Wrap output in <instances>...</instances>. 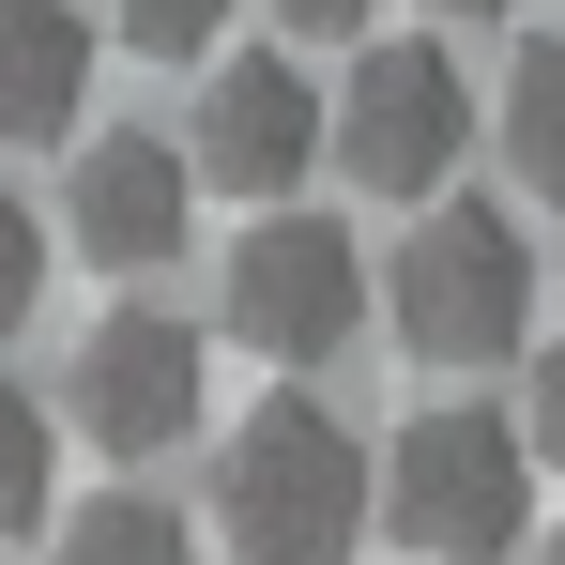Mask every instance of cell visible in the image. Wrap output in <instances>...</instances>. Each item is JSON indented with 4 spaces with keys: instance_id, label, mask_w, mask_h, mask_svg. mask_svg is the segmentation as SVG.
<instances>
[{
    "instance_id": "cell-13",
    "label": "cell",
    "mask_w": 565,
    "mask_h": 565,
    "mask_svg": "<svg viewBox=\"0 0 565 565\" xmlns=\"http://www.w3.org/2000/svg\"><path fill=\"white\" fill-rule=\"evenodd\" d=\"M107 31H122V62H214L230 0H107Z\"/></svg>"
},
{
    "instance_id": "cell-11",
    "label": "cell",
    "mask_w": 565,
    "mask_h": 565,
    "mask_svg": "<svg viewBox=\"0 0 565 565\" xmlns=\"http://www.w3.org/2000/svg\"><path fill=\"white\" fill-rule=\"evenodd\" d=\"M46 565H199V520H184V504H153V489H107V504L62 520V551H46Z\"/></svg>"
},
{
    "instance_id": "cell-4",
    "label": "cell",
    "mask_w": 565,
    "mask_h": 565,
    "mask_svg": "<svg viewBox=\"0 0 565 565\" xmlns=\"http://www.w3.org/2000/svg\"><path fill=\"white\" fill-rule=\"evenodd\" d=\"M473 153V77L444 31H367L352 77L321 93V169H352V199H444Z\"/></svg>"
},
{
    "instance_id": "cell-5",
    "label": "cell",
    "mask_w": 565,
    "mask_h": 565,
    "mask_svg": "<svg viewBox=\"0 0 565 565\" xmlns=\"http://www.w3.org/2000/svg\"><path fill=\"white\" fill-rule=\"evenodd\" d=\"M199 413H214V337H199L184 306H107L93 337H77V367H62V428L93 444L107 473L169 459V444H199Z\"/></svg>"
},
{
    "instance_id": "cell-14",
    "label": "cell",
    "mask_w": 565,
    "mask_h": 565,
    "mask_svg": "<svg viewBox=\"0 0 565 565\" xmlns=\"http://www.w3.org/2000/svg\"><path fill=\"white\" fill-rule=\"evenodd\" d=\"M46 276H62V230H46L31 199H0V337H15V321L46 306Z\"/></svg>"
},
{
    "instance_id": "cell-1",
    "label": "cell",
    "mask_w": 565,
    "mask_h": 565,
    "mask_svg": "<svg viewBox=\"0 0 565 565\" xmlns=\"http://www.w3.org/2000/svg\"><path fill=\"white\" fill-rule=\"evenodd\" d=\"M214 535H230V565H352L382 520V473L367 444L321 413V397H260L230 444H214Z\"/></svg>"
},
{
    "instance_id": "cell-2",
    "label": "cell",
    "mask_w": 565,
    "mask_h": 565,
    "mask_svg": "<svg viewBox=\"0 0 565 565\" xmlns=\"http://www.w3.org/2000/svg\"><path fill=\"white\" fill-rule=\"evenodd\" d=\"M382 321L413 367H504L535 352V230L489 199H413V245L382 260Z\"/></svg>"
},
{
    "instance_id": "cell-9",
    "label": "cell",
    "mask_w": 565,
    "mask_h": 565,
    "mask_svg": "<svg viewBox=\"0 0 565 565\" xmlns=\"http://www.w3.org/2000/svg\"><path fill=\"white\" fill-rule=\"evenodd\" d=\"M93 62H107V15H77V0H0V153L77 138V122H93Z\"/></svg>"
},
{
    "instance_id": "cell-3",
    "label": "cell",
    "mask_w": 565,
    "mask_h": 565,
    "mask_svg": "<svg viewBox=\"0 0 565 565\" xmlns=\"http://www.w3.org/2000/svg\"><path fill=\"white\" fill-rule=\"evenodd\" d=\"M382 535L428 565H504L535 535V444L489 413V397H444L382 444Z\"/></svg>"
},
{
    "instance_id": "cell-10",
    "label": "cell",
    "mask_w": 565,
    "mask_h": 565,
    "mask_svg": "<svg viewBox=\"0 0 565 565\" xmlns=\"http://www.w3.org/2000/svg\"><path fill=\"white\" fill-rule=\"evenodd\" d=\"M504 169H520V199H565V31L504 46Z\"/></svg>"
},
{
    "instance_id": "cell-17",
    "label": "cell",
    "mask_w": 565,
    "mask_h": 565,
    "mask_svg": "<svg viewBox=\"0 0 565 565\" xmlns=\"http://www.w3.org/2000/svg\"><path fill=\"white\" fill-rule=\"evenodd\" d=\"M428 15H520V0H428Z\"/></svg>"
},
{
    "instance_id": "cell-18",
    "label": "cell",
    "mask_w": 565,
    "mask_h": 565,
    "mask_svg": "<svg viewBox=\"0 0 565 565\" xmlns=\"http://www.w3.org/2000/svg\"><path fill=\"white\" fill-rule=\"evenodd\" d=\"M535 565H565V535H535Z\"/></svg>"
},
{
    "instance_id": "cell-15",
    "label": "cell",
    "mask_w": 565,
    "mask_h": 565,
    "mask_svg": "<svg viewBox=\"0 0 565 565\" xmlns=\"http://www.w3.org/2000/svg\"><path fill=\"white\" fill-rule=\"evenodd\" d=\"M520 444H535V473H565V337H535V382H520Z\"/></svg>"
},
{
    "instance_id": "cell-6",
    "label": "cell",
    "mask_w": 565,
    "mask_h": 565,
    "mask_svg": "<svg viewBox=\"0 0 565 565\" xmlns=\"http://www.w3.org/2000/svg\"><path fill=\"white\" fill-rule=\"evenodd\" d=\"M214 321L260 352V367H337L352 337H367V245L337 230V214H245V245H230V276H214Z\"/></svg>"
},
{
    "instance_id": "cell-8",
    "label": "cell",
    "mask_w": 565,
    "mask_h": 565,
    "mask_svg": "<svg viewBox=\"0 0 565 565\" xmlns=\"http://www.w3.org/2000/svg\"><path fill=\"white\" fill-rule=\"evenodd\" d=\"M184 230H199V169H184V138H77V184H62V245L93 260V276H153V260H184Z\"/></svg>"
},
{
    "instance_id": "cell-16",
    "label": "cell",
    "mask_w": 565,
    "mask_h": 565,
    "mask_svg": "<svg viewBox=\"0 0 565 565\" xmlns=\"http://www.w3.org/2000/svg\"><path fill=\"white\" fill-rule=\"evenodd\" d=\"M290 31H306V46H367V0H276Z\"/></svg>"
},
{
    "instance_id": "cell-12",
    "label": "cell",
    "mask_w": 565,
    "mask_h": 565,
    "mask_svg": "<svg viewBox=\"0 0 565 565\" xmlns=\"http://www.w3.org/2000/svg\"><path fill=\"white\" fill-rule=\"evenodd\" d=\"M62 520V413L0 382V535H46Z\"/></svg>"
},
{
    "instance_id": "cell-7",
    "label": "cell",
    "mask_w": 565,
    "mask_h": 565,
    "mask_svg": "<svg viewBox=\"0 0 565 565\" xmlns=\"http://www.w3.org/2000/svg\"><path fill=\"white\" fill-rule=\"evenodd\" d=\"M184 169H199V199H245V214L306 199V169H321V77H306L290 46L199 62V107H184Z\"/></svg>"
}]
</instances>
